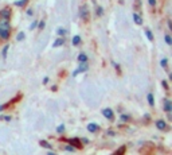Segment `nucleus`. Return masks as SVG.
Returning a JSON list of instances; mask_svg holds the SVG:
<instances>
[{
	"label": "nucleus",
	"mask_w": 172,
	"mask_h": 155,
	"mask_svg": "<svg viewBox=\"0 0 172 155\" xmlns=\"http://www.w3.org/2000/svg\"><path fill=\"white\" fill-rule=\"evenodd\" d=\"M9 31H11V26H9V20L1 19L0 20V37L3 39L9 38Z\"/></svg>",
	"instance_id": "nucleus-1"
},
{
	"label": "nucleus",
	"mask_w": 172,
	"mask_h": 155,
	"mask_svg": "<svg viewBox=\"0 0 172 155\" xmlns=\"http://www.w3.org/2000/svg\"><path fill=\"white\" fill-rule=\"evenodd\" d=\"M86 70H88V64H86V62H81V65H79L78 69L73 72V77L78 76L79 73H83V72H86Z\"/></svg>",
	"instance_id": "nucleus-2"
},
{
	"label": "nucleus",
	"mask_w": 172,
	"mask_h": 155,
	"mask_svg": "<svg viewBox=\"0 0 172 155\" xmlns=\"http://www.w3.org/2000/svg\"><path fill=\"white\" fill-rule=\"evenodd\" d=\"M79 16H81L82 19H88V16H89V8L86 6H82L81 8H79Z\"/></svg>",
	"instance_id": "nucleus-3"
},
{
	"label": "nucleus",
	"mask_w": 172,
	"mask_h": 155,
	"mask_svg": "<svg viewBox=\"0 0 172 155\" xmlns=\"http://www.w3.org/2000/svg\"><path fill=\"white\" fill-rule=\"evenodd\" d=\"M0 18L6 19V20H9V18H11V11H9L8 8L1 10V11H0Z\"/></svg>",
	"instance_id": "nucleus-4"
},
{
	"label": "nucleus",
	"mask_w": 172,
	"mask_h": 155,
	"mask_svg": "<svg viewBox=\"0 0 172 155\" xmlns=\"http://www.w3.org/2000/svg\"><path fill=\"white\" fill-rule=\"evenodd\" d=\"M102 115L106 117V119L109 120H113V111H112L110 108H105L104 111H102Z\"/></svg>",
	"instance_id": "nucleus-5"
},
{
	"label": "nucleus",
	"mask_w": 172,
	"mask_h": 155,
	"mask_svg": "<svg viewBox=\"0 0 172 155\" xmlns=\"http://www.w3.org/2000/svg\"><path fill=\"white\" fill-rule=\"evenodd\" d=\"M164 111L165 112H172V102H171V100H168V99H165L164 100Z\"/></svg>",
	"instance_id": "nucleus-6"
},
{
	"label": "nucleus",
	"mask_w": 172,
	"mask_h": 155,
	"mask_svg": "<svg viewBox=\"0 0 172 155\" xmlns=\"http://www.w3.org/2000/svg\"><path fill=\"white\" fill-rule=\"evenodd\" d=\"M62 45H65V37H61V38L55 39L53 43V47H59V46H62Z\"/></svg>",
	"instance_id": "nucleus-7"
},
{
	"label": "nucleus",
	"mask_w": 172,
	"mask_h": 155,
	"mask_svg": "<svg viewBox=\"0 0 172 155\" xmlns=\"http://www.w3.org/2000/svg\"><path fill=\"white\" fill-rule=\"evenodd\" d=\"M67 142H69V143H70V144H73V147H81L82 146V144H81V140H79V139H69V140H67Z\"/></svg>",
	"instance_id": "nucleus-8"
},
{
	"label": "nucleus",
	"mask_w": 172,
	"mask_h": 155,
	"mask_svg": "<svg viewBox=\"0 0 172 155\" xmlns=\"http://www.w3.org/2000/svg\"><path fill=\"white\" fill-rule=\"evenodd\" d=\"M133 20H134V23L136 24H143V19H141V16L139 14H133Z\"/></svg>",
	"instance_id": "nucleus-9"
},
{
	"label": "nucleus",
	"mask_w": 172,
	"mask_h": 155,
	"mask_svg": "<svg viewBox=\"0 0 172 155\" xmlns=\"http://www.w3.org/2000/svg\"><path fill=\"white\" fill-rule=\"evenodd\" d=\"M156 127H157L159 129H165L167 124H165L164 120H157V121H156Z\"/></svg>",
	"instance_id": "nucleus-10"
},
{
	"label": "nucleus",
	"mask_w": 172,
	"mask_h": 155,
	"mask_svg": "<svg viewBox=\"0 0 172 155\" xmlns=\"http://www.w3.org/2000/svg\"><path fill=\"white\" fill-rule=\"evenodd\" d=\"M88 129H89L90 132H97V131H98V126H97L96 123H90V124L88 126Z\"/></svg>",
	"instance_id": "nucleus-11"
},
{
	"label": "nucleus",
	"mask_w": 172,
	"mask_h": 155,
	"mask_svg": "<svg viewBox=\"0 0 172 155\" xmlns=\"http://www.w3.org/2000/svg\"><path fill=\"white\" fill-rule=\"evenodd\" d=\"M71 43H73L74 46H78V45L81 43V37H79V35H75V37L73 38V41H71Z\"/></svg>",
	"instance_id": "nucleus-12"
},
{
	"label": "nucleus",
	"mask_w": 172,
	"mask_h": 155,
	"mask_svg": "<svg viewBox=\"0 0 172 155\" xmlns=\"http://www.w3.org/2000/svg\"><path fill=\"white\" fill-rule=\"evenodd\" d=\"M78 61L79 62H86V61H88V56H86V54H83V53L79 54V56H78Z\"/></svg>",
	"instance_id": "nucleus-13"
},
{
	"label": "nucleus",
	"mask_w": 172,
	"mask_h": 155,
	"mask_svg": "<svg viewBox=\"0 0 172 155\" xmlns=\"http://www.w3.org/2000/svg\"><path fill=\"white\" fill-rule=\"evenodd\" d=\"M27 1H28V0H16V1H15V6H18V7H23L24 4L27 3Z\"/></svg>",
	"instance_id": "nucleus-14"
},
{
	"label": "nucleus",
	"mask_w": 172,
	"mask_h": 155,
	"mask_svg": "<svg viewBox=\"0 0 172 155\" xmlns=\"http://www.w3.org/2000/svg\"><path fill=\"white\" fill-rule=\"evenodd\" d=\"M8 49H9V46H8V45H6V46L3 47V51H1V56H3V58H4V59L7 58V51H8Z\"/></svg>",
	"instance_id": "nucleus-15"
},
{
	"label": "nucleus",
	"mask_w": 172,
	"mask_h": 155,
	"mask_svg": "<svg viewBox=\"0 0 172 155\" xmlns=\"http://www.w3.org/2000/svg\"><path fill=\"white\" fill-rule=\"evenodd\" d=\"M148 102H149V105H153L155 104V99H153V94L152 93H148Z\"/></svg>",
	"instance_id": "nucleus-16"
},
{
	"label": "nucleus",
	"mask_w": 172,
	"mask_h": 155,
	"mask_svg": "<svg viewBox=\"0 0 172 155\" xmlns=\"http://www.w3.org/2000/svg\"><path fill=\"white\" fill-rule=\"evenodd\" d=\"M66 30H65V29H58V35H61V37H65V35H66Z\"/></svg>",
	"instance_id": "nucleus-17"
},
{
	"label": "nucleus",
	"mask_w": 172,
	"mask_h": 155,
	"mask_svg": "<svg viewBox=\"0 0 172 155\" xmlns=\"http://www.w3.org/2000/svg\"><path fill=\"white\" fill-rule=\"evenodd\" d=\"M41 146H42V147H46V148H51V144L47 143V142H44V140L41 142Z\"/></svg>",
	"instance_id": "nucleus-18"
},
{
	"label": "nucleus",
	"mask_w": 172,
	"mask_h": 155,
	"mask_svg": "<svg viewBox=\"0 0 172 155\" xmlns=\"http://www.w3.org/2000/svg\"><path fill=\"white\" fill-rule=\"evenodd\" d=\"M145 34H147V38H148L149 41H152V39H153V35H152V32L149 31V30H147V31H145Z\"/></svg>",
	"instance_id": "nucleus-19"
},
{
	"label": "nucleus",
	"mask_w": 172,
	"mask_h": 155,
	"mask_svg": "<svg viewBox=\"0 0 172 155\" xmlns=\"http://www.w3.org/2000/svg\"><path fill=\"white\" fill-rule=\"evenodd\" d=\"M96 14L98 15V16H101V15L104 14V10H102L101 7H97V10H96Z\"/></svg>",
	"instance_id": "nucleus-20"
},
{
	"label": "nucleus",
	"mask_w": 172,
	"mask_h": 155,
	"mask_svg": "<svg viewBox=\"0 0 172 155\" xmlns=\"http://www.w3.org/2000/svg\"><path fill=\"white\" fill-rule=\"evenodd\" d=\"M57 131H58L59 134H62V132L65 131V124H61V126H59L58 128H57Z\"/></svg>",
	"instance_id": "nucleus-21"
},
{
	"label": "nucleus",
	"mask_w": 172,
	"mask_h": 155,
	"mask_svg": "<svg viewBox=\"0 0 172 155\" xmlns=\"http://www.w3.org/2000/svg\"><path fill=\"white\" fill-rule=\"evenodd\" d=\"M16 39H18V41H22V39H24V32H19L18 37H16Z\"/></svg>",
	"instance_id": "nucleus-22"
},
{
	"label": "nucleus",
	"mask_w": 172,
	"mask_h": 155,
	"mask_svg": "<svg viewBox=\"0 0 172 155\" xmlns=\"http://www.w3.org/2000/svg\"><path fill=\"white\" fill-rule=\"evenodd\" d=\"M160 64H161V66H163L164 69H167V64H168V61H167V59H161Z\"/></svg>",
	"instance_id": "nucleus-23"
},
{
	"label": "nucleus",
	"mask_w": 172,
	"mask_h": 155,
	"mask_svg": "<svg viewBox=\"0 0 172 155\" xmlns=\"http://www.w3.org/2000/svg\"><path fill=\"white\" fill-rule=\"evenodd\" d=\"M165 42H167V45H172V39L169 35H165Z\"/></svg>",
	"instance_id": "nucleus-24"
},
{
	"label": "nucleus",
	"mask_w": 172,
	"mask_h": 155,
	"mask_svg": "<svg viewBox=\"0 0 172 155\" xmlns=\"http://www.w3.org/2000/svg\"><path fill=\"white\" fill-rule=\"evenodd\" d=\"M36 26H38V22H32V23H31V26H30V30H34Z\"/></svg>",
	"instance_id": "nucleus-25"
},
{
	"label": "nucleus",
	"mask_w": 172,
	"mask_h": 155,
	"mask_svg": "<svg viewBox=\"0 0 172 155\" xmlns=\"http://www.w3.org/2000/svg\"><path fill=\"white\" fill-rule=\"evenodd\" d=\"M121 120H123V121H128L129 116H126V115H121Z\"/></svg>",
	"instance_id": "nucleus-26"
},
{
	"label": "nucleus",
	"mask_w": 172,
	"mask_h": 155,
	"mask_svg": "<svg viewBox=\"0 0 172 155\" xmlns=\"http://www.w3.org/2000/svg\"><path fill=\"white\" fill-rule=\"evenodd\" d=\"M65 150H66V151H74V147L73 146H66Z\"/></svg>",
	"instance_id": "nucleus-27"
},
{
	"label": "nucleus",
	"mask_w": 172,
	"mask_h": 155,
	"mask_svg": "<svg viewBox=\"0 0 172 155\" xmlns=\"http://www.w3.org/2000/svg\"><path fill=\"white\" fill-rule=\"evenodd\" d=\"M149 4H151L152 7H153V6H156V0H149Z\"/></svg>",
	"instance_id": "nucleus-28"
},
{
	"label": "nucleus",
	"mask_w": 172,
	"mask_h": 155,
	"mask_svg": "<svg viewBox=\"0 0 172 155\" xmlns=\"http://www.w3.org/2000/svg\"><path fill=\"white\" fill-rule=\"evenodd\" d=\"M38 27H39V29H41V30H42V29H44V22H41Z\"/></svg>",
	"instance_id": "nucleus-29"
},
{
	"label": "nucleus",
	"mask_w": 172,
	"mask_h": 155,
	"mask_svg": "<svg viewBox=\"0 0 172 155\" xmlns=\"http://www.w3.org/2000/svg\"><path fill=\"white\" fill-rule=\"evenodd\" d=\"M161 85H163V86H164L165 89H168V85H167V82H165V81H161Z\"/></svg>",
	"instance_id": "nucleus-30"
},
{
	"label": "nucleus",
	"mask_w": 172,
	"mask_h": 155,
	"mask_svg": "<svg viewBox=\"0 0 172 155\" xmlns=\"http://www.w3.org/2000/svg\"><path fill=\"white\" fill-rule=\"evenodd\" d=\"M82 143H85V144H86V143H89V139H85V137H83V139H82Z\"/></svg>",
	"instance_id": "nucleus-31"
},
{
	"label": "nucleus",
	"mask_w": 172,
	"mask_h": 155,
	"mask_svg": "<svg viewBox=\"0 0 172 155\" xmlns=\"http://www.w3.org/2000/svg\"><path fill=\"white\" fill-rule=\"evenodd\" d=\"M124 151H125V147H121L120 150H117V152H124Z\"/></svg>",
	"instance_id": "nucleus-32"
},
{
	"label": "nucleus",
	"mask_w": 172,
	"mask_h": 155,
	"mask_svg": "<svg viewBox=\"0 0 172 155\" xmlns=\"http://www.w3.org/2000/svg\"><path fill=\"white\" fill-rule=\"evenodd\" d=\"M27 14H28V15H32V10L28 8V10H27Z\"/></svg>",
	"instance_id": "nucleus-33"
},
{
	"label": "nucleus",
	"mask_w": 172,
	"mask_h": 155,
	"mask_svg": "<svg viewBox=\"0 0 172 155\" xmlns=\"http://www.w3.org/2000/svg\"><path fill=\"white\" fill-rule=\"evenodd\" d=\"M6 107H7V104H6V105H0V112L3 111V109H4V108H6Z\"/></svg>",
	"instance_id": "nucleus-34"
},
{
	"label": "nucleus",
	"mask_w": 172,
	"mask_h": 155,
	"mask_svg": "<svg viewBox=\"0 0 172 155\" xmlns=\"http://www.w3.org/2000/svg\"><path fill=\"white\" fill-rule=\"evenodd\" d=\"M47 82H49V78H47V77H46V78L43 80V84H47Z\"/></svg>",
	"instance_id": "nucleus-35"
},
{
	"label": "nucleus",
	"mask_w": 172,
	"mask_h": 155,
	"mask_svg": "<svg viewBox=\"0 0 172 155\" xmlns=\"http://www.w3.org/2000/svg\"><path fill=\"white\" fill-rule=\"evenodd\" d=\"M108 134L110 135V136H113V135H114V132H113V131H108Z\"/></svg>",
	"instance_id": "nucleus-36"
}]
</instances>
